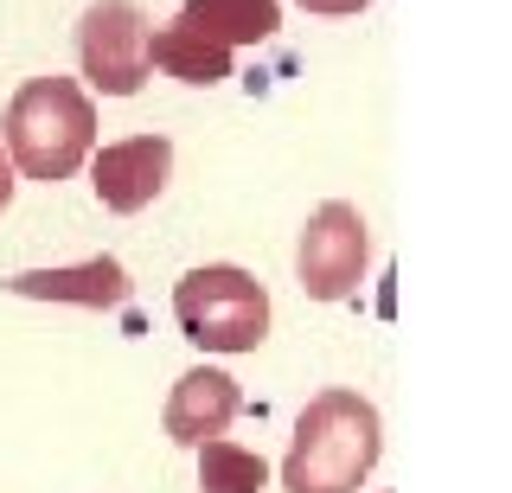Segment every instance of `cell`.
Segmentation results:
<instances>
[{
  "mask_svg": "<svg viewBox=\"0 0 512 493\" xmlns=\"http://www.w3.org/2000/svg\"><path fill=\"white\" fill-rule=\"evenodd\" d=\"M384 455V423L378 404L359 391H314L308 410L295 417V442L282 455V487L288 493H359L365 474Z\"/></svg>",
  "mask_w": 512,
  "mask_h": 493,
  "instance_id": "cell-1",
  "label": "cell"
},
{
  "mask_svg": "<svg viewBox=\"0 0 512 493\" xmlns=\"http://www.w3.org/2000/svg\"><path fill=\"white\" fill-rule=\"evenodd\" d=\"M0 148H7V167L20 173V180H39V186L71 180L96 148V103L58 71L52 77H26V84L13 90V103H7Z\"/></svg>",
  "mask_w": 512,
  "mask_h": 493,
  "instance_id": "cell-2",
  "label": "cell"
},
{
  "mask_svg": "<svg viewBox=\"0 0 512 493\" xmlns=\"http://www.w3.org/2000/svg\"><path fill=\"white\" fill-rule=\"evenodd\" d=\"M173 321L199 353H256L269 340V289L237 263H199L173 289Z\"/></svg>",
  "mask_w": 512,
  "mask_h": 493,
  "instance_id": "cell-3",
  "label": "cell"
},
{
  "mask_svg": "<svg viewBox=\"0 0 512 493\" xmlns=\"http://www.w3.org/2000/svg\"><path fill=\"white\" fill-rule=\"evenodd\" d=\"M77 65H84L90 90L135 97L148 84V13L135 0H90L77 20Z\"/></svg>",
  "mask_w": 512,
  "mask_h": 493,
  "instance_id": "cell-4",
  "label": "cell"
},
{
  "mask_svg": "<svg viewBox=\"0 0 512 493\" xmlns=\"http://www.w3.org/2000/svg\"><path fill=\"white\" fill-rule=\"evenodd\" d=\"M365 263H372V237H365L359 205L327 199V205L308 218L301 244H295V276H301V289H308L314 301H346V295L365 282Z\"/></svg>",
  "mask_w": 512,
  "mask_h": 493,
  "instance_id": "cell-5",
  "label": "cell"
},
{
  "mask_svg": "<svg viewBox=\"0 0 512 493\" xmlns=\"http://www.w3.org/2000/svg\"><path fill=\"white\" fill-rule=\"evenodd\" d=\"M173 173V141L167 135H128L109 141V148H90V186L109 212H148V205L167 193Z\"/></svg>",
  "mask_w": 512,
  "mask_h": 493,
  "instance_id": "cell-6",
  "label": "cell"
},
{
  "mask_svg": "<svg viewBox=\"0 0 512 493\" xmlns=\"http://www.w3.org/2000/svg\"><path fill=\"white\" fill-rule=\"evenodd\" d=\"M244 410V391H237L231 372H218V365H192V372L173 378L167 391V436L180 442V449H199V442H212L231 429V417Z\"/></svg>",
  "mask_w": 512,
  "mask_h": 493,
  "instance_id": "cell-7",
  "label": "cell"
},
{
  "mask_svg": "<svg viewBox=\"0 0 512 493\" xmlns=\"http://www.w3.org/2000/svg\"><path fill=\"white\" fill-rule=\"evenodd\" d=\"M7 295L26 301H71V308H122L128 301V269L116 257H84L64 269H20V276L0 282Z\"/></svg>",
  "mask_w": 512,
  "mask_h": 493,
  "instance_id": "cell-8",
  "label": "cell"
},
{
  "mask_svg": "<svg viewBox=\"0 0 512 493\" xmlns=\"http://www.w3.org/2000/svg\"><path fill=\"white\" fill-rule=\"evenodd\" d=\"M148 65H160L167 77H180V84H224L231 77V52L212 45L205 33H192L180 13H173L160 33H148Z\"/></svg>",
  "mask_w": 512,
  "mask_h": 493,
  "instance_id": "cell-9",
  "label": "cell"
},
{
  "mask_svg": "<svg viewBox=\"0 0 512 493\" xmlns=\"http://www.w3.org/2000/svg\"><path fill=\"white\" fill-rule=\"evenodd\" d=\"M180 20L192 26V33H205L212 45H256V39H269L282 26V7L276 0H186L180 7Z\"/></svg>",
  "mask_w": 512,
  "mask_h": 493,
  "instance_id": "cell-10",
  "label": "cell"
},
{
  "mask_svg": "<svg viewBox=\"0 0 512 493\" xmlns=\"http://www.w3.org/2000/svg\"><path fill=\"white\" fill-rule=\"evenodd\" d=\"M269 487V461L237 449V442H199V493H263Z\"/></svg>",
  "mask_w": 512,
  "mask_h": 493,
  "instance_id": "cell-11",
  "label": "cell"
},
{
  "mask_svg": "<svg viewBox=\"0 0 512 493\" xmlns=\"http://www.w3.org/2000/svg\"><path fill=\"white\" fill-rule=\"evenodd\" d=\"M308 13H327V20H346V13H365L372 0H301Z\"/></svg>",
  "mask_w": 512,
  "mask_h": 493,
  "instance_id": "cell-12",
  "label": "cell"
},
{
  "mask_svg": "<svg viewBox=\"0 0 512 493\" xmlns=\"http://www.w3.org/2000/svg\"><path fill=\"white\" fill-rule=\"evenodd\" d=\"M13 205V167H7V148H0V212Z\"/></svg>",
  "mask_w": 512,
  "mask_h": 493,
  "instance_id": "cell-13",
  "label": "cell"
}]
</instances>
